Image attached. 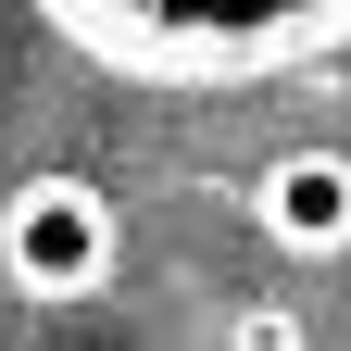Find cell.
<instances>
[{"label": "cell", "instance_id": "cell-1", "mask_svg": "<svg viewBox=\"0 0 351 351\" xmlns=\"http://www.w3.org/2000/svg\"><path fill=\"white\" fill-rule=\"evenodd\" d=\"M38 13L88 63L151 75V88H239L351 38V0H38Z\"/></svg>", "mask_w": 351, "mask_h": 351}, {"label": "cell", "instance_id": "cell-2", "mask_svg": "<svg viewBox=\"0 0 351 351\" xmlns=\"http://www.w3.org/2000/svg\"><path fill=\"white\" fill-rule=\"evenodd\" d=\"M113 251H125V226L88 176H25L0 201V289L13 301H88L113 276Z\"/></svg>", "mask_w": 351, "mask_h": 351}, {"label": "cell", "instance_id": "cell-3", "mask_svg": "<svg viewBox=\"0 0 351 351\" xmlns=\"http://www.w3.org/2000/svg\"><path fill=\"white\" fill-rule=\"evenodd\" d=\"M251 239L289 263H339L351 251V151H276L251 176Z\"/></svg>", "mask_w": 351, "mask_h": 351}, {"label": "cell", "instance_id": "cell-4", "mask_svg": "<svg viewBox=\"0 0 351 351\" xmlns=\"http://www.w3.org/2000/svg\"><path fill=\"white\" fill-rule=\"evenodd\" d=\"M226 351H314V326H301L289 301H239V314H226Z\"/></svg>", "mask_w": 351, "mask_h": 351}]
</instances>
